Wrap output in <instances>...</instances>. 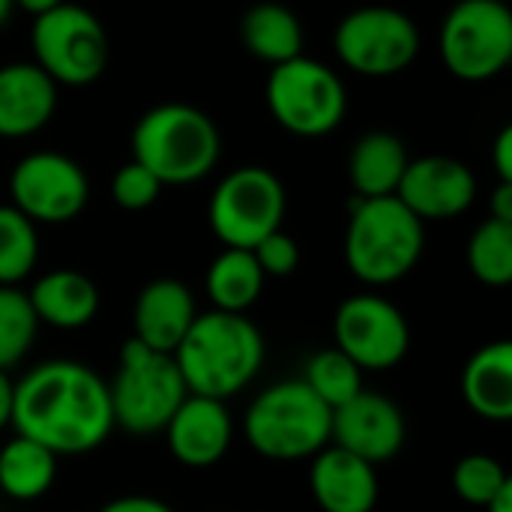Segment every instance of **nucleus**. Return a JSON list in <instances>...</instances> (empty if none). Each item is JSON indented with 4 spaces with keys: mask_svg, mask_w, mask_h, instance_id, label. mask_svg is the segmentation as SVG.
Returning <instances> with one entry per match:
<instances>
[{
    "mask_svg": "<svg viewBox=\"0 0 512 512\" xmlns=\"http://www.w3.org/2000/svg\"><path fill=\"white\" fill-rule=\"evenodd\" d=\"M12 429L60 456L99 450L114 426L105 378L78 360H45L15 381Z\"/></svg>",
    "mask_w": 512,
    "mask_h": 512,
    "instance_id": "1",
    "label": "nucleus"
},
{
    "mask_svg": "<svg viewBox=\"0 0 512 512\" xmlns=\"http://www.w3.org/2000/svg\"><path fill=\"white\" fill-rule=\"evenodd\" d=\"M264 354V336L246 315L210 309L195 315L171 357L192 396L228 402L258 378Z\"/></svg>",
    "mask_w": 512,
    "mask_h": 512,
    "instance_id": "2",
    "label": "nucleus"
},
{
    "mask_svg": "<svg viewBox=\"0 0 512 512\" xmlns=\"http://www.w3.org/2000/svg\"><path fill=\"white\" fill-rule=\"evenodd\" d=\"M426 228L396 198H354L345 228V264L369 288L402 282L423 258Z\"/></svg>",
    "mask_w": 512,
    "mask_h": 512,
    "instance_id": "3",
    "label": "nucleus"
},
{
    "mask_svg": "<svg viewBox=\"0 0 512 512\" xmlns=\"http://www.w3.org/2000/svg\"><path fill=\"white\" fill-rule=\"evenodd\" d=\"M222 153L216 123L195 105L165 102L144 111L132 129V159L162 186H192L204 180Z\"/></svg>",
    "mask_w": 512,
    "mask_h": 512,
    "instance_id": "4",
    "label": "nucleus"
},
{
    "mask_svg": "<svg viewBox=\"0 0 512 512\" xmlns=\"http://www.w3.org/2000/svg\"><path fill=\"white\" fill-rule=\"evenodd\" d=\"M333 411L300 381H279L261 390L243 417L249 447L270 462H303L330 444Z\"/></svg>",
    "mask_w": 512,
    "mask_h": 512,
    "instance_id": "5",
    "label": "nucleus"
},
{
    "mask_svg": "<svg viewBox=\"0 0 512 512\" xmlns=\"http://www.w3.org/2000/svg\"><path fill=\"white\" fill-rule=\"evenodd\" d=\"M189 396L171 354L150 351L138 339L120 345L114 381L108 384L114 426L129 435H156Z\"/></svg>",
    "mask_w": 512,
    "mask_h": 512,
    "instance_id": "6",
    "label": "nucleus"
},
{
    "mask_svg": "<svg viewBox=\"0 0 512 512\" xmlns=\"http://www.w3.org/2000/svg\"><path fill=\"white\" fill-rule=\"evenodd\" d=\"M267 108L285 132L297 138H324L342 123L348 90L336 69L300 54L270 69Z\"/></svg>",
    "mask_w": 512,
    "mask_h": 512,
    "instance_id": "7",
    "label": "nucleus"
},
{
    "mask_svg": "<svg viewBox=\"0 0 512 512\" xmlns=\"http://www.w3.org/2000/svg\"><path fill=\"white\" fill-rule=\"evenodd\" d=\"M30 45L33 63L57 87H87L108 69V33L102 21L69 0L33 18Z\"/></svg>",
    "mask_w": 512,
    "mask_h": 512,
    "instance_id": "8",
    "label": "nucleus"
},
{
    "mask_svg": "<svg viewBox=\"0 0 512 512\" xmlns=\"http://www.w3.org/2000/svg\"><path fill=\"white\" fill-rule=\"evenodd\" d=\"M285 186L264 165L234 168L210 195L207 219L225 249H255L264 237L282 228Z\"/></svg>",
    "mask_w": 512,
    "mask_h": 512,
    "instance_id": "9",
    "label": "nucleus"
},
{
    "mask_svg": "<svg viewBox=\"0 0 512 512\" xmlns=\"http://www.w3.org/2000/svg\"><path fill=\"white\" fill-rule=\"evenodd\" d=\"M444 66L462 81H489L512 60V12L504 0H459L441 24Z\"/></svg>",
    "mask_w": 512,
    "mask_h": 512,
    "instance_id": "10",
    "label": "nucleus"
},
{
    "mask_svg": "<svg viewBox=\"0 0 512 512\" xmlns=\"http://www.w3.org/2000/svg\"><path fill=\"white\" fill-rule=\"evenodd\" d=\"M333 48L351 72L366 78H390L417 60L420 30L402 9L363 6L339 21Z\"/></svg>",
    "mask_w": 512,
    "mask_h": 512,
    "instance_id": "11",
    "label": "nucleus"
},
{
    "mask_svg": "<svg viewBox=\"0 0 512 512\" xmlns=\"http://www.w3.org/2000/svg\"><path fill=\"white\" fill-rule=\"evenodd\" d=\"M12 207L33 225H63L84 213L90 180L66 153L36 150L15 162L9 174Z\"/></svg>",
    "mask_w": 512,
    "mask_h": 512,
    "instance_id": "12",
    "label": "nucleus"
},
{
    "mask_svg": "<svg viewBox=\"0 0 512 512\" xmlns=\"http://www.w3.org/2000/svg\"><path fill=\"white\" fill-rule=\"evenodd\" d=\"M333 348L363 372L396 369L411 348V327L402 309L381 294H354L333 315Z\"/></svg>",
    "mask_w": 512,
    "mask_h": 512,
    "instance_id": "13",
    "label": "nucleus"
},
{
    "mask_svg": "<svg viewBox=\"0 0 512 512\" xmlns=\"http://www.w3.org/2000/svg\"><path fill=\"white\" fill-rule=\"evenodd\" d=\"M405 438L408 426L402 408L381 393L360 390L351 402L333 411L330 444L348 450L369 465H384L396 459L405 447Z\"/></svg>",
    "mask_w": 512,
    "mask_h": 512,
    "instance_id": "14",
    "label": "nucleus"
},
{
    "mask_svg": "<svg viewBox=\"0 0 512 512\" xmlns=\"http://www.w3.org/2000/svg\"><path fill=\"white\" fill-rule=\"evenodd\" d=\"M396 198L420 222L456 219L477 201V177L453 156H420L408 162Z\"/></svg>",
    "mask_w": 512,
    "mask_h": 512,
    "instance_id": "15",
    "label": "nucleus"
},
{
    "mask_svg": "<svg viewBox=\"0 0 512 512\" xmlns=\"http://www.w3.org/2000/svg\"><path fill=\"white\" fill-rule=\"evenodd\" d=\"M162 432H165L168 453L183 468L204 471L219 465L231 450L234 420L225 402L189 393Z\"/></svg>",
    "mask_w": 512,
    "mask_h": 512,
    "instance_id": "16",
    "label": "nucleus"
},
{
    "mask_svg": "<svg viewBox=\"0 0 512 512\" xmlns=\"http://www.w3.org/2000/svg\"><path fill=\"white\" fill-rule=\"evenodd\" d=\"M309 492L321 512H375L378 507V471L375 465L351 456L348 450L327 444L309 459Z\"/></svg>",
    "mask_w": 512,
    "mask_h": 512,
    "instance_id": "17",
    "label": "nucleus"
},
{
    "mask_svg": "<svg viewBox=\"0 0 512 512\" xmlns=\"http://www.w3.org/2000/svg\"><path fill=\"white\" fill-rule=\"evenodd\" d=\"M198 315L192 291L180 279H153L141 288L132 309V339L159 354H174Z\"/></svg>",
    "mask_w": 512,
    "mask_h": 512,
    "instance_id": "18",
    "label": "nucleus"
},
{
    "mask_svg": "<svg viewBox=\"0 0 512 512\" xmlns=\"http://www.w3.org/2000/svg\"><path fill=\"white\" fill-rule=\"evenodd\" d=\"M57 111V84L30 60L0 66V138H30Z\"/></svg>",
    "mask_w": 512,
    "mask_h": 512,
    "instance_id": "19",
    "label": "nucleus"
},
{
    "mask_svg": "<svg viewBox=\"0 0 512 512\" xmlns=\"http://www.w3.org/2000/svg\"><path fill=\"white\" fill-rule=\"evenodd\" d=\"M39 324L54 330H81L99 315V288L81 270H51L27 291Z\"/></svg>",
    "mask_w": 512,
    "mask_h": 512,
    "instance_id": "20",
    "label": "nucleus"
},
{
    "mask_svg": "<svg viewBox=\"0 0 512 512\" xmlns=\"http://www.w3.org/2000/svg\"><path fill=\"white\" fill-rule=\"evenodd\" d=\"M468 408L489 423L512 420V342L498 339L471 354L462 372Z\"/></svg>",
    "mask_w": 512,
    "mask_h": 512,
    "instance_id": "21",
    "label": "nucleus"
},
{
    "mask_svg": "<svg viewBox=\"0 0 512 512\" xmlns=\"http://www.w3.org/2000/svg\"><path fill=\"white\" fill-rule=\"evenodd\" d=\"M408 162V150L393 132H366L363 138H357L348 159V180L354 198L396 195Z\"/></svg>",
    "mask_w": 512,
    "mask_h": 512,
    "instance_id": "22",
    "label": "nucleus"
},
{
    "mask_svg": "<svg viewBox=\"0 0 512 512\" xmlns=\"http://www.w3.org/2000/svg\"><path fill=\"white\" fill-rule=\"evenodd\" d=\"M240 39L249 54L258 60L279 66L285 60H294L303 54V24L300 18L273 0L255 3L243 12L240 21Z\"/></svg>",
    "mask_w": 512,
    "mask_h": 512,
    "instance_id": "23",
    "label": "nucleus"
},
{
    "mask_svg": "<svg viewBox=\"0 0 512 512\" xmlns=\"http://www.w3.org/2000/svg\"><path fill=\"white\" fill-rule=\"evenodd\" d=\"M264 282L267 276L261 273L252 249H222L207 267L204 288L213 309L246 315L258 303Z\"/></svg>",
    "mask_w": 512,
    "mask_h": 512,
    "instance_id": "24",
    "label": "nucleus"
},
{
    "mask_svg": "<svg viewBox=\"0 0 512 512\" xmlns=\"http://www.w3.org/2000/svg\"><path fill=\"white\" fill-rule=\"evenodd\" d=\"M57 480V456L42 444L15 435L0 447V492L12 501L30 504L51 492Z\"/></svg>",
    "mask_w": 512,
    "mask_h": 512,
    "instance_id": "25",
    "label": "nucleus"
},
{
    "mask_svg": "<svg viewBox=\"0 0 512 512\" xmlns=\"http://www.w3.org/2000/svg\"><path fill=\"white\" fill-rule=\"evenodd\" d=\"M330 411H336L339 405L351 402L363 387V369L348 360L339 348H324L318 354L309 357L306 372L300 378Z\"/></svg>",
    "mask_w": 512,
    "mask_h": 512,
    "instance_id": "26",
    "label": "nucleus"
},
{
    "mask_svg": "<svg viewBox=\"0 0 512 512\" xmlns=\"http://www.w3.org/2000/svg\"><path fill=\"white\" fill-rule=\"evenodd\" d=\"M39 261V231L12 204H0V285L24 282Z\"/></svg>",
    "mask_w": 512,
    "mask_h": 512,
    "instance_id": "27",
    "label": "nucleus"
},
{
    "mask_svg": "<svg viewBox=\"0 0 512 512\" xmlns=\"http://www.w3.org/2000/svg\"><path fill=\"white\" fill-rule=\"evenodd\" d=\"M468 267L477 282L507 288L512 282V225L486 219L468 243Z\"/></svg>",
    "mask_w": 512,
    "mask_h": 512,
    "instance_id": "28",
    "label": "nucleus"
},
{
    "mask_svg": "<svg viewBox=\"0 0 512 512\" xmlns=\"http://www.w3.org/2000/svg\"><path fill=\"white\" fill-rule=\"evenodd\" d=\"M39 321L18 285H0V369H15L33 348Z\"/></svg>",
    "mask_w": 512,
    "mask_h": 512,
    "instance_id": "29",
    "label": "nucleus"
},
{
    "mask_svg": "<svg viewBox=\"0 0 512 512\" xmlns=\"http://www.w3.org/2000/svg\"><path fill=\"white\" fill-rule=\"evenodd\" d=\"M507 483H510L507 468L486 453L462 456L453 468V492L471 507H486Z\"/></svg>",
    "mask_w": 512,
    "mask_h": 512,
    "instance_id": "30",
    "label": "nucleus"
},
{
    "mask_svg": "<svg viewBox=\"0 0 512 512\" xmlns=\"http://www.w3.org/2000/svg\"><path fill=\"white\" fill-rule=\"evenodd\" d=\"M162 192V183L144 168L138 165L135 159L120 165L114 180H111V198L120 210H129V213H138V210H147L156 204Z\"/></svg>",
    "mask_w": 512,
    "mask_h": 512,
    "instance_id": "31",
    "label": "nucleus"
},
{
    "mask_svg": "<svg viewBox=\"0 0 512 512\" xmlns=\"http://www.w3.org/2000/svg\"><path fill=\"white\" fill-rule=\"evenodd\" d=\"M258 267L264 276H273V279H285L291 276L297 267H300V246L294 237H288L282 228L273 231L270 237H264L255 249H252Z\"/></svg>",
    "mask_w": 512,
    "mask_h": 512,
    "instance_id": "32",
    "label": "nucleus"
},
{
    "mask_svg": "<svg viewBox=\"0 0 512 512\" xmlns=\"http://www.w3.org/2000/svg\"><path fill=\"white\" fill-rule=\"evenodd\" d=\"M99 512H177L171 504L159 501V498H150V495H123V498H114L108 501Z\"/></svg>",
    "mask_w": 512,
    "mask_h": 512,
    "instance_id": "33",
    "label": "nucleus"
},
{
    "mask_svg": "<svg viewBox=\"0 0 512 512\" xmlns=\"http://www.w3.org/2000/svg\"><path fill=\"white\" fill-rule=\"evenodd\" d=\"M492 162L501 183H512V126H504L492 147Z\"/></svg>",
    "mask_w": 512,
    "mask_h": 512,
    "instance_id": "34",
    "label": "nucleus"
},
{
    "mask_svg": "<svg viewBox=\"0 0 512 512\" xmlns=\"http://www.w3.org/2000/svg\"><path fill=\"white\" fill-rule=\"evenodd\" d=\"M12 402H15V381L9 372L0 369V432L12 426Z\"/></svg>",
    "mask_w": 512,
    "mask_h": 512,
    "instance_id": "35",
    "label": "nucleus"
},
{
    "mask_svg": "<svg viewBox=\"0 0 512 512\" xmlns=\"http://www.w3.org/2000/svg\"><path fill=\"white\" fill-rule=\"evenodd\" d=\"M489 219L512 225V183H498V189L492 195V216Z\"/></svg>",
    "mask_w": 512,
    "mask_h": 512,
    "instance_id": "36",
    "label": "nucleus"
},
{
    "mask_svg": "<svg viewBox=\"0 0 512 512\" xmlns=\"http://www.w3.org/2000/svg\"><path fill=\"white\" fill-rule=\"evenodd\" d=\"M18 9H24V12H30L33 18L36 15H42V12H48V9H54V6H60V3H66V0H12Z\"/></svg>",
    "mask_w": 512,
    "mask_h": 512,
    "instance_id": "37",
    "label": "nucleus"
},
{
    "mask_svg": "<svg viewBox=\"0 0 512 512\" xmlns=\"http://www.w3.org/2000/svg\"><path fill=\"white\" fill-rule=\"evenodd\" d=\"M483 510L486 512H512V480L507 483V486H504V489H501V492H498V495H495V498H492V501H489V504H486V507H483Z\"/></svg>",
    "mask_w": 512,
    "mask_h": 512,
    "instance_id": "38",
    "label": "nucleus"
},
{
    "mask_svg": "<svg viewBox=\"0 0 512 512\" xmlns=\"http://www.w3.org/2000/svg\"><path fill=\"white\" fill-rule=\"evenodd\" d=\"M12 9H15V3H12V0H0V27H3L6 21H9Z\"/></svg>",
    "mask_w": 512,
    "mask_h": 512,
    "instance_id": "39",
    "label": "nucleus"
}]
</instances>
